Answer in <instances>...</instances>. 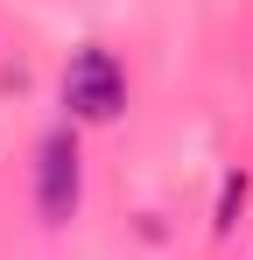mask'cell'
I'll use <instances>...</instances> for the list:
<instances>
[{"mask_svg": "<svg viewBox=\"0 0 253 260\" xmlns=\"http://www.w3.org/2000/svg\"><path fill=\"white\" fill-rule=\"evenodd\" d=\"M64 106L84 127H106V120L126 113V71L113 63V49H99V43L71 49V63H64Z\"/></svg>", "mask_w": 253, "mask_h": 260, "instance_id": "cell-1", "label": "cell"}, {"mask_svg": "<svg viewBox=\"0 0 253 260\" xmlns=\"http://www.w3.org/2000/svg\"><path fill=\"white\" fill-rule=\"evenodd\" d=\"M78 190H84L78 134H71V127L42 134V148H36V211H42V225H71V211H78Z\"/></svg>", "mask_w": 253, "mask_h": 260, "instance_id": "cell-2", "label": "cell"}, {"mask_svg": "<svg viewBox=\"0 0 253 260\" xmlns=\"http://www.w3.org/2000/svg\"><path fill=\"white\" fill-rule=\"evenodd\" d=\"M239 204H246V176H225V190H218V232H232V218H239Z\"/></svg>", "mask_w": 253, "mask_h": 260, "instance_id": "cell-3", "label": "cell"}]
</instances>
